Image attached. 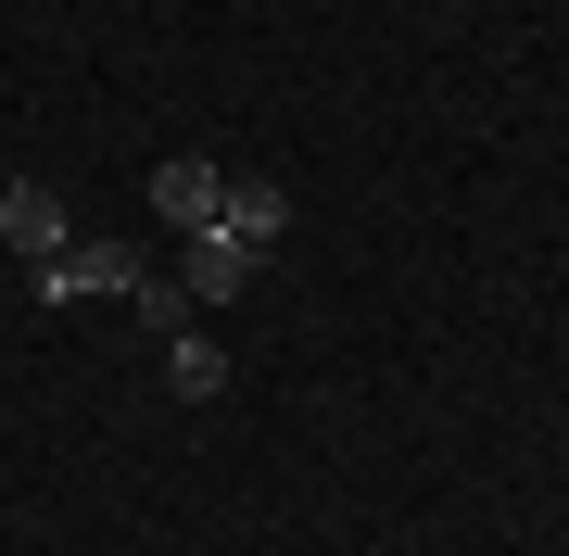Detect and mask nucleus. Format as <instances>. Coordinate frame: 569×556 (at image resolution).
Returning <instances> with one entry per match:
<instances>
[{
	"mask_svg": "<svg viewBox=\"0 0 569 556\" xmlns=\"http://www.w3.org/2000/svg\"><path fill=\"white\" fill-rule=\"evenodd\" d=\"M26 291H39V304H89V291H140V253H127V241H89V228H77V241H63L51 266H26Z\"/></svg>",
	"mask_w": 569,
	"mask_h": 556,
	"instance_id": "nucleus-1",
	"label": "nucleus"
},
{
	"mask_svg": "<svg viewBox=\"0 0 569 556\" xmlns=\"http://www.w3.org/2000/svg\"><path fill=\"white\" fill-rule=\"evenodd\" d=\"M253 279H266V253H253V241H228V228H190V253H178V291H190L203 316H216V304H241Z\"/></svg>",
	"mask_w": 569,
	"mask_h": 556,
	"instance_id": "nucleus-2",
	"label": "nucleus"
},
{
	"mask_svg": "<svg viewBox=\"0 0 569 556\" xmlns=\"http://www.w3.org/2000/svg\"><path fill=\"white\" fill-rule=\"evenodd\" d=\"M0 241H13L26 266H51V253L77 241V215H63V190H51V178H0Z\"/></svg>",
	"mask_w": 569,
	"mask_h": 556,
	"instance_id": "nucleus-3",
	"label": "nucleus"
},
{
	"mask_svg": "<svg viewBox=\"0 0 569 556\" xmlns=\"http://www.w3.org/2000/svg\"><path fill=\"white\" fill-rule=\"evenodd\" d=\"M152 215L178 228V241H190V228H216V215H228V165H203V152L152 165Z\"/></svg>",
	"mask_w": 569,
	"mask_h": 556,
	"instance_id": "nucleus-4",
	"label": "nucleus"
},
{
	"mask_svg": "<svg viewBox=\"0 0 569 556\" xmlns=\"http://www.w3.org/2000/svg\"><path fill=\"white\" fill-rule=\"evenodd\" d=\"M216 228H228V241H253V253H279V241H291V190L228 165V215H216Z\"/></svg>",
	"mask_w": 569,
	"mask_h": 556,
	"instance_id": "nucleus-5",
	"label": "nucleus"
},
{
	"mask_svg": "<svg viewBox=\"0 0 569 556\" xmlns=\"http://www.w3.org/2000/svg\"><path fill=\"white\" fill-rule=\"evenodd\" d=\"M164 392H178V405H216V392H228V354L203 342V316H190V330L164 342Z\"/></svg>",
	"mask_w": 569,
	"mask_h": 556,
	"instance_id": "nucleus-6",
	"label": "nucleus"
},
{
	"mask_svg": "<svg viewBox=\"0 0 569 556\" xmlns=\"http://www.w3.org/2000/svg\"><path fill=\"white\" fill-rule=\"evenodd\" d=\"M127 304H140V330H152V342H178L190 316H203V304H190L178 279H152V266H140V291H127Z\"/></svg>",
	"mask_w": 569,
	"mask_h": 556,
	"instance_id": "nucleus-7",
	"label": "nucleus"
}]
</instances>
